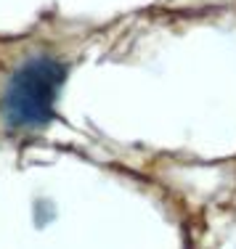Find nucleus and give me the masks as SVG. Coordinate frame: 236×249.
I'll return each instance as SVG.
<instances>
[{"label":"nucleus","instance_id":"1","mask_svg":"<svg viewBox=\"0 0 236 249\" xmlns=\"http://www.w3.org/2000/svg\"><path fill=\"white\" fill-rule=\"evenodd\" d=\"M67 80V67L51 56L24 61L0 98V114L11 130H37L56 117V96Z\"/></svg>","mask_w":236,"mask_h":249}]
</instances>
